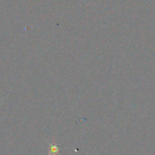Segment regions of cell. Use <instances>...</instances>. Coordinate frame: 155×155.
Returning <instances> with one entry per match:
<instances>
[{"mask_svg":"<svg viewBox=\"0 0 155 155\" xmlns=\"http://www.w3.org/2000/svg\"><path fill=\"white\" fill-rule=\"evenodd\" d=\"M59 153V147L57 145L50 144V153L49 154H55Z\"/></svg>","mask_w":155,"mask_h":155,"instance_id":"obj_1","label":"cell"}]
</instances>
